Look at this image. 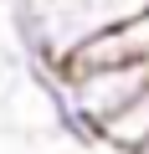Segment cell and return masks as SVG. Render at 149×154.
Returning <instances> with one entry per match:
<instances>
[{
  "label": "cell",
  "mask_w": 149,
  "mask_h": 154,
  "mask_svg": "<svg viewBox=\"0 0 149 154\" xmlns=\"http://www.w3.org/2000/svg\"><path fill=\"white\" fill-rule=\"evenodd\" d=\"M149 11V0H11V36L26 67H67L88 41Z\"/></svg>",
  "instance_id": "cell-1"
},
{
  "label": "cell",
  "mask_w": 149,
  "mask_h": 154,
  "mask_svg": "<svg viewBox=\"0 0 149 154\" xmlns=\"http://www.w3.org/2000/svg\"><path fill=\"white\" fill-rule=\"evenodd\" d=\"M62 77H67L72 103L82 108V118L103 139V128L149 88V57H139V62H108V67H62Z\"/></svg>",
  "instance_id": "cell-2"
},
{
  "label": "cell",
  "mask_w": 149,
  "mask_h": 154,
  "mask_svg": "<svg viewBox=\"0 0 149 154\" xmlns=\"http://www.w3.org/2000/svg\"><path fill=\"white\" fill-rule=\"evenodd\" d=\"M26 77H31V88L41 93V103H46V113H51V128H57L62 139L82 144V149L103 144V139H98V128H93V123L82 118V108L72 103V93H67V77H62V67H26Z\"/></svg>",
  "instance_id": "cell-3"
},
{
  "label": "cell",
  "mask_w": 149,
  "mask_h": 154,
  "mask_svg": "<svg viewBox=\"0 0 149 154\" xmlns=\"http://www.w3.org/2000/svg\"><path fill=\"white\" fill-rule=\"evenodd\" d=\"M134 154H149V139H144V144H139V149H134Z\"/></svg>",
  "instance_id": "cell-4"
}]
</instances>
